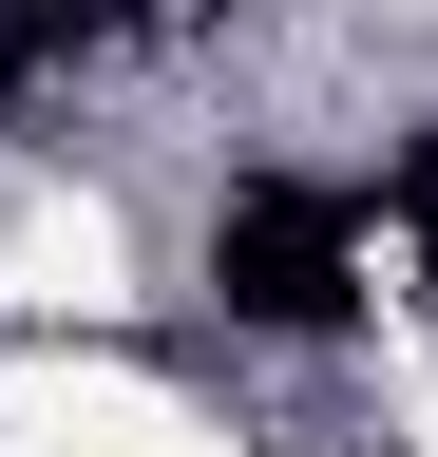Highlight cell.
Instances as JSON below:
<instances>
[{
    "label": "cell",
    "instance_id": "obj_1",
    "mask_svg": "<svg viewBox=\"0 0 438 457\" xmlns=\"http://www.w3.org/2000/svg\"><path fill=\"white\" fill-rule=\"evenodd\" d=\"M343 267H362V228L324 191H229V228H210L229 324H343Z\"/></svg>",
    "mask_w": 438,
    "mask_h": 457
}]
</instances>
